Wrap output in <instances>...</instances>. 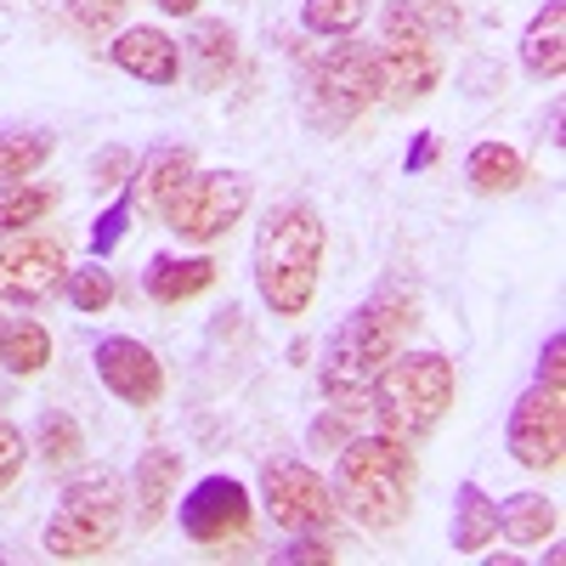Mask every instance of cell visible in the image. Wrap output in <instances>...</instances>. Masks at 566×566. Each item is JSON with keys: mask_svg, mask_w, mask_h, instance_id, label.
<instances>
[{"mask_svg": "<svg viewBox=\"0 0 566 566\" xmlns=\"http://www.w3.org/2000/svg\"><path fill=\"white\" fill-rule=\"evenodd\" d=\"M419 323V301L408 290H397V283H386V290H374L335 335H328L323 346V363H317V380H323V397L346 408L352 419L368 413V386L374 374H380L413 335Z\"/></svg>", "mask_w": 566, "mask_h": 566, "instance_id": "6da1fadb", "label": "cell"}, {"mask_svg": "<svg viewBox=\"0 0 566 566\" xmlns=\"http://www.w3.org/2000/svg\"><path fill=\"white\" fill-rule=\"evenodd\" d=\"M413 482H419L413 442L368 431V437H352L346 448H335L328 488H335V504L363 533H397L413 510Z\"/></svg>", "mask_w": 566, "mask_h": 566, "instance_id": "7a4b0ae2", "label": "cell"}, {"mask_svg": "<svg viewBox=\"0 0 566 566\" xmlns=\"http://www.w3.org/2000/svg\"><path fill=\"white\" fill-rule=\"evenodd\" d=\"M328 255L323 216L301 199L266 210L255 232V295L272 306V317H306L317 301V277Z\"/></svg>", "mask_w": 566, "mask_h": 566, "instance_id": "3957f363", "label": "cell"}, {"mask_svg": "<svg viewBox=\"0 0 566 566\" xmlns=\"http://www.w3.org/2000/svg\"><path fill=\"white\" fill-rule=\"evenodd\" d=\"M459 397V374L442 352H397L368 386V419L374 431H386L397 442H419L431 437L437 424L448 419Z\"/></svg>", "mask_w": 566, "mask_h": 566, "instance_id": "277c9868", "label": "cell"}, {"mask_svg": "<svg viewBox=\"0 0 566 566\" xmlns=\"http://www.w3.org/2000/svg\"><path fill=\"white\" fill-rule=\"evenodd\" d=\"M125 504H130L125 476L108 470V464L69 476L63 493H57V510L45 515V533H40L45 555L52 560H97V555H108L125 533Z\"/></svg>", "mask_w": 566, "mask_h": 566, "instance_id": "5b68a950", "label": "cell"}, {"mask_svg": "<svg viewBox=\"0 0 566 566\" xmlns=\"http://www.w3.org/2000/svg\"><path fill=\"white\" fill-rule=\"evenodd\" d=\"M374 63H380V80H386L391 103H424L442 85L437 34L408 0H391V7L380 12V45H374Z\"/></svg>", "mask_w": 566, "mask_h": 566, "instance_id": "8992f818", "label": "cell"}, {"mask_svg": "<svg viewBox=\"0 0 566 566\" xmlns=\"http://www.w3.org/2000/svg\"><path fill=\"white\" fill-rule=\"evenodd\" d=\"M250 199H255V181L244 170H193L159 216L181 244H216L244 221Z\"/></svg>", "mask_w": 566, "mask_h": 566, "instance_id": "52a82bcc", "label": "cell"}, {"mask_svg": "<svg viewBox=\"0 0 566 566\" xmlns=\"http://www.w3.org/2000/svg\"><path fill=\"white\" fill-rule=\"evenodd\" d=\"M176 522H181V533L193 538L199 549L239 555L250 544V533H255V499H250V488L239 476L216 470V476H199L193 488L181 493Z\"/></svg>", "mask_w": 566, "mask_h": 566, "instance_id": "ba28073f", "label": "cell"}, {"mask_svg": "<svg viewBox=\"0 0 566 566\" xmlns=\"http://www.w3.org/2000/svg\"><path fill=\"white\" fill-rule=\"evenodd\" d=\"M261 510L283 533H328V522L340 515L335 488L301 459H266L261 464Z\"/></svg>", "mask_w": 566, "mask_h": 566, "instance_id": "9c48e42d", "label": "cell"}, {"mask_svg": "<svg viewBox=\"0 0 566 566\" xmlns=\"http://www.w3.org/2000/svg\"><path fill=\"white\" fill-rule=\"evenodd\" d=\"M312 97L335 125L380 108L386 103V80H380L374 52L368 45H328V52L312 63Z\"/></svg>", "mask_w": 566, "mask_h": 566, "instance_id": "30bf717a", "label": "cell"}, {"mask_svg": "<svg viewBox=\"0 0 566 566\" xmlns=\"http://www.w3.org/2000/svg\"><path fill=\"white\" fill-rule=\"evenodd\" d=\"M69 283V250L52 232H18L0 239V301L12 306H40Z\"/></svg>", "mask_w": 566, "mask_h": 566, "instance_id": "8fae6325", "label": "cell"}, {"mask_svg": "<svg viewBox=\"0 0 566 566\" xmlns=\"http://www.w3.org/2000/svg\"><path fill=\"white\" fill-rule=\"evenodd\" d=\"M504 448L522 470H555L560 448H566V408L555 386H527L510 402V424H504Z\"/></svg>", "mask_w": 566, "mask_h": 566, "instance_id": "7c38bea8", "label": "cell"}, {"mask_svg": "<svg viewBox=\"0 0 566 566\" xmlns=\"http://www.w3.org/2000/svg\"><path fill=\"white\" fill-rule=\"evenodd\" d=\"M91 363H97V380L108 386V397H119L125 408H154L165 397V363L136 335H103Z\"/></svg>", "mask_w": 566, "mask_h": 566, "instance_id": "4fadbf2b", "label": "cell"}, {"mask_svg": "<svg viewBox=\"0 0 566 566\" xmlns=\"http://www.w3.org/2000/svg\"><path fill=\"white\" fill-rule=\"evenodd\" d=\"M108 57H114L119 74H130L142 85H176L181 80V45L165 29H148V23L119 29L114 45H108Z\"/></svg>", "mask_w": 566, "mask_h": 566, "instance_id": "5bb4252c", "label": "cell"}, {"mask_svg": "<svg viewBox=\"0 0 566 566\" xmlns=\"http://www.w3.org/2000/svg\"><path fill=\"white\" fill-rule=\"evenodd\" d=\"M181 488V453L148 448L136 453V476H130V510H136V533H154L165 522V510Z\"/></svg>", "mask_w": 566, "mask_h": 566, "instance_id": "9a60e30c", "label": "cell"}, {"mask_svg": "<svg viewBox=\"0 0 566 566\" xmlns=\"http://www.w3.org/2000/svg\"><path fill=\"white\" fill-rule=\"evenodd\" d=\"M216 272L221 266L210 255H154L148 272H142V290H148V301H159V306H181V301L205 295L216 283Z\"/></svg>", "mask_w": 566, "mask_h": 566, "instance_id": "2e32d148", "label": "cell"}, {"mask_svg": "<svg viewBox=\"0 0 566 566\" xmlns=\"http://www.w3.org/2000/svg\"><path fill=\"white\" fill-rule=\"evenodd\" d=\"M522 69L533 80H560L566 74V7L544 0V12L527 23L522 34Z\"/></svg>", "mask_w": 566, "mask_h": 566, "instance_id": "e0dca14e", "label": "cell"}, {"mask_svg": "<svg viewBox=\"0 0 566 566\" xmlns=\"http://www.w3.org/2000/svg\"><path fill=\"white\" fill-rule=\"evenodd\" d=\"M187 176H193V148H176V142H170V148H154L148 159H142V170L130 176V199L159 216Z\"/></svg>", "mask_w": 566, "mask_h": 566, "instance_id": "ac0fdd59", "label": "cell"}, {"mask_svg": "<svg viewBox=\"0 0 566 566\" xmlns=\"http://www.w3.org/2000/svg\"><path fill=\"white\" fill-rule=\"evenodd\" d=\"M493 538H499V504H493L476 482H459V493H453V527H448V544H453L459 555H482Z\"/></svg>", "mask_w": 566, "mask_h": 566, "instance_id": "d6986e66", "label": "cell"}, {"mask_svg": "<svg viewBox=\"0 0 566 566\" xmlns=\"http://www.w3.org/2000/svg\"><path fill=\"white\" fill-rule=\"evenodd\" d=\"M555 527H560V504L544 499V493H510V499L499 504V533H504L510 544H522V549L549 544Z\"/></svg>", "mask_w": 566, "mask_h": 566, "instance_id": "ffe728a7", "label": "cell"}, {"mask_svg": "<svg viewBox=\"0 0 566 566\" xmlns=\"http://www.w3.org/2000/svg\"><path fill=\"white\" fill-rule=\"evenodd\" d=\"M464 181L476 187V193H515V187L527 181V159L510 148V142H476L464 159Z\"/></svg>", "mask_w": 566, "mask_h": 566, "instance_id": "44dd1931", "label": "cell"}, {"mask_svg": "<svg viewBox=\"0 0 566 566\" xmlns=\"http://www.w3.org/2000/svg\"><path fill=\"white\" fill-rule=\"evenodd\" d=\"M57 210V187L40 181H0V239H18V232L40 227Z\"/></svg>", "mask_w": 566, "mask_h": 566, "instance_id": "7402d4cb", "label": "cell"}, {"mask_svg": "<svg viewBox=\"0 0 566 566\" xmlns=\"http://www.w3.org/2000/svg\"><path fill=\"white\" fill-rule=\"evenodd\" d=\"M85 453V431H80V419L63 413V408H45L34 419V459L45 470H69L74 459Z\"/></svg>", "mask_w": 566, "mask_h": 566, "instance_id": "603a6c76", "label": "cell"}, {"mask_svg": "<svg viewBox=\"0 0 566 566\" xmlns=\"http://www.w3.org/2000/svg\"><path fill=\"white\" fill-rule=\"evenodd\" d=\"M0 363H7L12 374H40L45 363H52V335H45V323H34V317L0 323Z\"/></svg>", "mask_w": 566, "mask_h": 566, "instance_id": "cb8c5ba5", "label": "cell"}, {"mask_svg": "<svg viewBox=\"0 0 566 566\" xmlns=\"http://www.w3.org/2000/svg\"><path fill=\"white\" fill-rule=\"evenodd\" d=\"M57 154L52 130H0V181H29Z\"/></svg>", "mask_w": 566, "mask_h": 566, "instance_id": "d4e9b609", "label": "cell"}, {"mask_svg": "<svg viewBox=\"0 0 566 566\" xmlns=\"http://www.w3.org/2000/svg\"><path fill=\"white\" fill-rule=\"evenodd\" d=\"M368 12H374V0H301V29L346 40L352 29H363Z\"/></svg>", "mask_w": 566, "mask_h": 566, "instance_id": "484cf974", "label": "cell"}, {"mask_svg": "<svg viewBox=\"0 0 566 566\" xmlns=\"http://www.w3.org/2000/svg\"><path fill=\"white\" fill-rule=\"evenodd\" d=\"M193 52H199V80L221 85L232 74V63H239V34H232L227 23H199L193 29Z\"/></svg>", "mask_w": 566, "mask_h": 566, "instance_id": "4316f807", "label": "cell"}, {"mask_svg": "<svg viewBox=\"0 0 566 566\" xmlns=\"http://www.w3.org/2000/svg\"><path fill=\"white\" fill-rule=\"evenodd\" d=\"M69 306L74 312H85V317H97V312H108L114 306V272L103 266V261H85V266H69Z\"/></svg>", "mask_w": 566, "mask_h": 566, "instance_id": "83f0119b", "label": "cell"}, {"mask_svg": "<svg viewBox=\"0 0 566 566\" xmlns=\"http://www.w3.org/2000/svg\"><path fill=\"white\" fill-rule=\"evenodd\" d=\"M130 216H136V199H130V187H125V193H119V199H114V205L97 216V227H91V255L103 261V255H108V250L125 239V221H130Z\"/></svg>", "mask_w": 566, "mask_h": 566, "instance_id": "f1b7e54d", "label": "cell"}, {"mask_svg": "<svg viewBox=\"0 0 566 566\" xmlns=\"http://www.w3.org/2000/svg\"><path fill=\"white\" fill-rule=\"evenodd\" d=\"M352 431H357V419H352L346 408L328 402V413H323V419H312L306 442H312V448H323V453H335V448H346V442H352Z\"/></svg>", "mask_w": 566, "mask_h": 566, "instance_id": "f546056e", "label": "cell"}, {"mask_svg": "<svg viewBox=\"0 0 566 566\" xmlns=\"http://www.w3.org/2000/svg\"><path fill=\"white\" fill-rule=\"evenodd\" d=\"M23 464H29V442L12 419H0V493H7L18 476H23Z\"/></svg>", "mask_w": 566, "mask_h": 566, "instance_id": "4dcf8cb0", "label": "cell"}, {"mask_svg": "<svg viewBox=\"0 0 566 566\" xmlns=\"http://www.w3.org/2000/svg\"><path fill=\"white\" fill-rule=\"evenodd\" d=\"M119 12H125V0H69V18H74L80 29H91V34L114 29Z\"/></svg>", "mask_w": 566, "mask_h": 566, "instance_id": "1f68e13d", "label": "cell"}, {"mask_svg": "<svg viewBox=\"0 0 566 566\" xmlns=\"http://www.w3.org/2000/svg\"><path fill=\"white\" fill-rule=\"evenodd\" d=\"M408 7L431 23V34H459L464 29V7H459V0H408Z\"/></svg>", "mask_w": 566, "mask_h": 566, "instance_id": "d6a6232c", "label": "cell"}, {"mask_svg": "<svg viewBox=\"0 0 566 566\" xmlns=\"http://www.w3.org/2000/svg\"><path fill=\"white\" fill-rule=\"evenodd\" d=\"M335 555H340V549L328 544V538L317 544V533H295V544H283L272 560H335Z\"/></svg>", "mask_w": 566, "mask_h": 566, "instance_id": "836d02e7", "label": "cell"}, {"mask_svg": "<svg viewBox=\"0 0 566 566\" xmlns=\"http://www.w3.org/2000/svg\"><path fill=\"white\" fill-rule=\"evenodd\" d=\"M560 357H566V335H549L544 352H538V386H555L560 391Z\"/></svg>", "mask_w": 566, "mask_h": 566, "instance_id": "e575fe53", "label": "cell"}, {"mask_svg": "<svg viewBox=\"0 0 566 566\" xmlns=\"http://www.w3.org/2000/svg\"><path fill=\"white\" fill-rule=\"evenodd\" d=\"M437 159V136L431 130H419V142H413V154H408V170H424Z\"/></svg>", "mask_w": 566, "mask_h": 566, "instance_id": "d590c367", "label": "cell"}, {"mask_svg": "<svg viewBox=\"0 0 566 566\" xmlns=\"http://www.w3.org/2000/svg\"><path fill=\"white\" fill-rule=\"evenodd\" d=\"M125 165H130V154H103V159H97V176H103V181H119Z\"/></svg>", "mask_w": 566, "mask_h": 566, "instance_id": "8d00e7d4", "label": "cell"}, {"mask_svg": "<svg viewBox=\"0 0 566 566\" xmlns=\"http://www.w3.org/2000/svg\"><path fill=\"white\" fill-rule=\"evenodd\" d=\"M154 7L170 18H199V0H154Z\"/></svg>", "mask_w": 566, "mask_h": 566, "instance_id": "74e56055", "label": "cell"}]
</instances>
